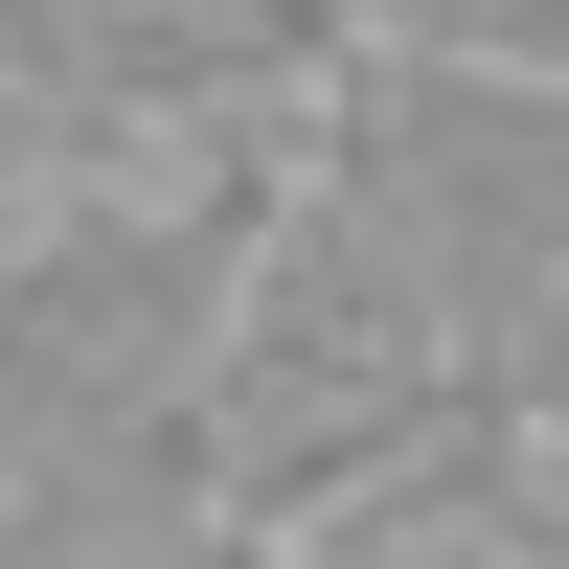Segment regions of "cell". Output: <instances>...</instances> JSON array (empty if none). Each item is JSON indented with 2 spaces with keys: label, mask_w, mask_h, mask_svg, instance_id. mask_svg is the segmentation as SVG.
<instances>
[{
  "label": "cell",
  "mask_w": 569,
  "mask_h": 569,
  "mask_svg": "<svg viewBox=\"0 0 569 569\" xmlns=\"http://www.w3.org/2000/svg\"><path fill=\"white\" fill-rule=\"evenodd\" d=\"M501 410H525V433H547V456H569V297H547V319H525V342H501Z\"/></svg>",
  "instance_id": "277c9868"
},
{
  "label": "cell",
  "mask_w": 569,
  "mask_h": 569,
  "mask_svg": "<svg viewBox=\"0 0 569 569\" xmlns=\"http://www.w3.org/2000/svg\"><path fill=\"white\" fill-rule=\"evenodd\" d=\"M501 365H456V319L273 160L251 251H228V319H206V501L228 525H319L342 479H388L433 410H479Z\"/></svg>",
  "instance_id": "6da1fadb"
},
{
  "label": "cell",
  "mask_w": 569,
  "mask_h": 569,
  "mask_svg": "<svg viewBox=\"0 0 569 569\" xmlns=\"http://www.w3.org/2000/svg\"><path fill=\"white\" fill-rule=\"evenodd\" d=\"M160 569H297V547H273V525H228V501H206V525H182Z\"/></svg>",
  "instance_id": "5b68a950"
},
{
  "label": "cell",
  "mask_w": 569,
  "mask_h": 569,
  "mask_svg": "<svg viewBox=\"0 0 569 569\" xmlns=\"http://www.w3.org/2000/svg\"><path fill=\"white\" fill-rule=\"evenodd\" d=\"M342 23H388V0H342Z\"/></svg>",
  "instance_id": "8992f818"
},
{
  "label": "cell",
  "mask_w": 569,
  "mask_h": 569,
  "mask_svg": "<svg viewBox=\"0 0 569 569\" xmlns=\"http://www.w3.org/2000/svg\"><path fill=\"white\" fill-rule=\"evenodd\" d=\"M388 46H456V69H569V0H388Z\"/></svg>",
  "instance_id": "3957f363"
},
{
  "label": "cell",
  "mask_w": 569,
  "mask_h": 569,
  "mask_svg": "<svg viewBox=\"0 0 569 569\" xmlns=\"http://www.w3.org/2000/svg\"><path fill=\"white\" fill-rule=\"evenodd\" d=\"M297 182L456 319V365H501L569 297V69H456V46L365 23L297 114Z\"/></svg>",
  "instance_id": "7a4b0ae2"
}]
</instances>
